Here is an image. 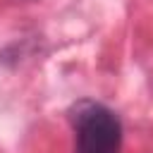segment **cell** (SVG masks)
I'll list each match as a JSON object with an SVG mask.
<instances>
[{
    "label": "cell",
    "mask_w": 153,
    "mask_h": 153,
    "mask_svg": "<svg viewBox=\"0 0 153 153\" xmlns=\"http://www.w3.org/2000/svg\"><path fill=\"white\" fill-rule=\"evenodd\" d=\"M69 122L74 129V153H120L122 122L108 105L84 98L69 108Z\"/></svg>",
    "instance_id": "1"
}]
</instances>
